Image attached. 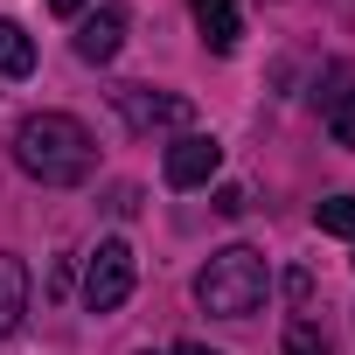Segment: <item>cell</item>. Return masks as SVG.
I'll list each match as a JSON object with an SVG mask.
<instances>
[{
	"label": "cell",
	"instance_id": "obj_11",
	"mask_svg": "<svg viewBox=\"0 0 355 355\" xmlns=\"http://www.w3.org/2000/svg\"><path fill=\"white\" fill-rule=\"evenodd\" d=\"M327 132H334V146H355V91H341L327 105Z\"/></svg>",
	"mask_w": 355,
	"mask_h": 355
},
{
	"label": "cell",
	"instance_id": "obj_8",
	"mask_svg": "<svg viewBox=\"0 0 355 355\" xmlns=\"http://www.w3.org/2000/svg\"><path fill=\"white\" fill-rule=\"evenodd\" d=\"M21 313H28V265L15 251H0V341L21 327Z\"/></svg>",
	"mask_w": 355,
	"mask_h": 355
},
{
	"label": "cell",
	"instance_id": "obj_1",
	"mask_svg": "<svg viewBox=\"0 0 355 355\" xmlns=\"http://www.w3.org/2000/svg\"><path fill=\"white\" fill-rule=\"evenodd\" d=\"M15 160H21V174H35L42 189H77L98 167V139H91V125L77 112H35L15 132Z\"/></svg>",
	"mask_w": 355,
	"mask_h": 355
},
{
	"label": "cell",
	"instance_id": "obj_10",
	"mask_svg": "<svg viewBox=\"0 0 355 355\" xmlns=\"http://www.w3.org/2000/svg\"><path fill=\"white\" fill-rule=\"evenodd\" d=\"M313 223H320L327 237H355V196H327V202H313Z\"/></svg>",
	"mask_w": 355,
	"mask_h": 355
},
{
	"label": "cell",
	"instance_id": "obj_12",
	"mask_svg": "<svg viewBox=\"0 0 355 355\" xmlns=\"http://www.w3.org/2000/svg\"><path fill=\"white\" fill-rule=\"evenodd\" d=\"M286 355H327V341H320L306 320H293V327H286Z\"/></svg>",
	"mask_w": 355,
	"mask_h": 355
},
{
	"label": "cell",
	"instance_id": "obj_7",
	"mask_svg": "<svg viewBox=\"0 0 355 355\" xmlns=\"http://www.w3.org/2000/svg\"><path fill=\"white\" fill-rule=\"evenodd\" d=\"M189 8H196V28H202V42H209L216 56H230V49H237V35H244L237 0H189Z\"/></svg>",
	"mask_w": 355,
	"mask_h": 355
},
{
	"label": "cell",
	"instance_id": "obj_5",
	"mask_svg": "<svg viewBox=\"0 0 355 355\" xmlns=\"http://www.w3.org/2000/svg\"><path fill=\"white\" fill-rule=\"evenodd\" d=\"M119 112L146 132V125H189L196 119V105L189 98H167V91H146V84H125L119 91Z\"/></svg>",
	"mask_w": 355,
	"mask_h": 355
},
{
	"label": "cell",
	"instance_id": "obj_9",
	"mask_svg": "<svg viewBox=\"0 0 355 355\" xmlns=\"http://www.w3.org/2000/svg\"><path fill=\"white\" fill-rule=\"evenodd\" d=\"M35 70V35L21 21H0V77H28Z\"/></svg>",
	"mask_w": 355,
	"mask_h": 355
},
{
	"label": "cell",
	"instance_id": "obj_2",
	"mask_svg": "<svg viewBox=\"0 0 355 355\" xmlns=\"http://www.w3.org/2000/svg\"><path fill=\"white\" fill-rule=\"evenodd\" d=\"M265 293H272V272H265V258H258L251 244H223V251L196 272V300H202V313H223V320L258 313Z\"/></svg>",
	"mask_w": 355,
	"mask_h": 355
},
{
	"label": "cell",
	"instance_id": "obj_13",
	"mask_svg": "<svg viewBox=\"0 0 355 355\" xmlns=\"http://www.w3.org/2000/svg\"><path fill=\"white\" fill-rule=\"evenodd\" d=\"M216 209H223V216H244L251 196H244V189H216Z\"/></svg>",
	"mask_w": 355,
	"mask_h": 355
},
{
	"label": "cell",
	"instance_id": "obj_6",
	"mask_svg": "<svg viewBox=\"0 0 355 355\" xmlns=\"http://www.w3.org/2000/svg\"><path fill=\"white\" fill-rule=\"evenodd\" d=\"M125 28H132L125 8H98V15H84V28H77V56H84V63H112L119 42H125Z\"/></svg>",
	"mask_w": 355,
	"mask_h": 355
},
{
	"label": "cell",
	"instance_id": "obj_14",
	"mask_svg": "<svg viewBox=\"0 0 355 355\" xmlns=\"http://www.w3.org/2000/svg\"><path fill=\"white\" fill-rule=\"evenodd\" d=\"M49 8H56V15H84V0H49Z\"/></svg>",
	"mask_w": 355,
	"mask_h": 355
},
{
	"label": "cell",
	"instance_id": "obj_3",
	"mask_svg": "<svg viewBox=\"0 0 355 355\" xmlns=\"http://www.w3.org/2000/svg\"><path fill=\"white\" fill-rule=\"evenodd\" d=\"M132 286H139L132 244H125V237H105V244L91 251V265H84V306H91V313H119V306L132 300Z\"/></svg>",
	"mask_w": 355,
	"mask_h": 355
},
{
	"label": "cell",
	"instance_id": "obj_15",
	"mask_svg": "<svg viewBox=\"0 0 355 355\" xmlns=\"http://www.w3.org/2000/svg\"><path fill=\"white\" fill-rule=\"evenodd\" d=\"M174 355H216V348H202V341H182V348H174Z\"/></svg>",
	"mask_w": 355,
	"mask_h": 355
},
{
	"label": "cell",
	"instance_id": "obj_4",
	"mask_svg": "<svg viewBox=\"0 0 355 355\" xmlns=\"http://www.w3.org/2000/svg\"><path fill=\"white\" fill-rule=\"evenodd\" d=\"M160 174H167V189H202V182H216V174H223V146H216L209 132H182V139L167 146Z\"/></svg>",
	"mask_w": 355,
	"mask_h": 355
}]
</instances>
